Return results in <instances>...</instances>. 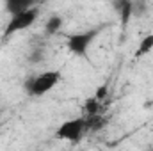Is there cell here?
Returning <instances> with one entry per match:
<instances>
[{"instance_id": "4fadbf2b", "label": "cell", "mask_w": 153, "mask_h": 151, "mask_svg": "<svg viewBox=\"0 0 153 151\" xmlns=\"http://www.w3.org/2000/svg\"><path fill=\"white\" fill-rule=\"evenodd\" d=\"M43 52L41 50H34V52H30V55H29V62H34V64H38L43 61Z\"/></svg>"}, {"instance_id": "7a4b0ae2", "label": "cell", "mask_w": 153, "mask_h": 151, "mask_svg": "<svg viewBox=\"0 0 153 151\" xmlns=\"http://www.w3.org/2000/svg\"><path fill=\"white\" fill-rule=\"evenodd\" d=\"M38 16H39L38 5H34V7H30V9L23 11V13L13 14V16H11V20H9V23H7V27H5V30H4V41H5V39H9L13 34L20 32V30L29 29V27L38 20Z\"/></svg>"}, {"instance_id": "8992f818", "label": "cell", "mask_w": 153, "mask_h": 151, "mask_svg": "<svg viewBox=\"0 0 153 151\" xmlns=\"http://www.w3.org/2000/svg\"><path fill=\"white\" fill-rule=\"evenodd\" d=\"M34 5H36L34 0H4V7L11 16L18 14V13H23V11H27Z\"/></svg>"}, {"instance_id": "9c48e42d", "label": "cell", "mask_w": 153, "mask_h": 151, "mask_svg": "<svg viewBox=\"0 0 153 151\" xmlns=\"http://www.w3.org/2000/svg\"><path fill=\"white\" fill-rule=\"evenodd\" d=\"M61 27H62V18L61 16H52L45 25V32H46V36H53V34L59 32Z\"/></svg>"}, {"instance_id": "8fae6325", "label": "cell", "mask_w": 153, "mask_h": 151, "mask_svg": "<svg viewBox=\"0 0 153 151\" xmlns=\"http://www.w3.org/2000/svg\"><path fill=\"white\" fill-rule=\"evenodd\" d=\"M100 101L93 96V98H89V100H85V103H84V110L87 115H91V114H98L100 112Z\"/></svg>"}, {"instance_id": "7c38bea8", "label": "cell", "mask_w": 153, "mask_h": 151, "mask_svg": "<svg viewBox=\"0 0 153 151\" xmlns=\"http://www.w3.org/2000/svg\"><path fill=\"white\" fill-rule=\"evenodd\" d=\"M107 94H109V87L103 84V85H100L96 91H94V98L98 100V101H103L105 98H107Z\"/></svg>"}, {"instance_id": "277c9868", "label": "cell", "mask_w": 153, "mask_h": 151, "mask_svg": "<svg viewBox=\"0 0 153 151\" xmlns=\"http://www.w3.org/2000/svg\"><path fill=\"white\" fill-rule=\"evenodd\" d=\"M84 132H85V117H76V119H70V121L62 123L57 128L55 137L70 141V142H78L82 139Z\"/></svg>"}, {"instance_id": "ba28073f", "label": "cell", "mask_w": 153, "mask_h": 151, "mask_svg": "<svg viewBox=\"0 0 153 151\" xmlns=\"http://www.w3.org/2000/svg\"><path fill=\"white\" fill-rule=\"evenodd\" d=\"M152 50H153V34H148V36H144V38L141 39V43H139L137 52L134 53V57H135V59H141V57H144L146 53H150Z\"/></svg>"}, {"instance_id": "5bb4252c", "label": "cell", "mask_w": 153, "mask_h": 151, "mask_svg": "<svg viewBox=\"0 0 153 151\" xmlns=\"http://www.w3.org/2000/svg\"><path fill=\"white\" fill-rule=\"evenodd\" d=\"M34 2H36V5H38V4H41V2H45V0H34Z\"/></svg>"}, {"instance_id": "30bf717a", "label": "cell", "mask_w": 153, "mask_h": 151, "mask_svg": "<svg viewBox=\"0 0 153 151\" xmlns=\"http://www.w3.org/2000/svg\"><path fill=\"white\" fill-rule=\"evenodd\" d=\"M146 2L144 0H132V16L134 18H141V16H144V13H146Z\"/></svg>"}, {"instance_id": "6da1fadb", "label": "cell", "mask_w": 153, "mask_h": 151, "mask_svg": "<svg viewBox=\"0 0 153 151\" xmlns=\"http://www.w3.org/2000/svg\"><path fill=\"white\" fill-rule=\"evenodd\" d=\"M61 78H62V75H61V71H57V70L45 71V73H41V75H38V76L27 78V80H25V91H27L29 96H43L45 93L52 91V89L59 84Z\"/></svg>"}, {"instance_id": "3957f363", "label": "cell", "mask_w": 153, "mask_h": 151, "mask_svg": "<svg viewBox=\"0 0 153 151\" xmlns=\"http://www.w3.org/2000/svg\"><path fill=\"white\" fill-rule=\"evenodd\" d=\"M100 29H93V30H85L82 34H73L68 38V50L76 55V57H85L87 48L93 44V41L98 38Z\"/></svg>"}, {"instance_id": "5b68a950", "label": "cell", "mask_w": 153, "mask_h": 151, "mask_svg": "<svg viewBox=\"0 0 153 151\" xmlns=\"http://www.w3.org/2000/svg\"><path fill=\"white\" fill-rule=\"evenodd\" d=\"M111 5H112L114 13L119 16L121 25L126 27L132 18V0H111Z\"/></svg>"}, {"instance_id": "52a82bcc", "label": "cell", "mask_w": 153, "mask_h": 151, "mask_svg": "<svg viewBox=\"0 0 153 151\" xmlns=\"http://www.w3.org/2000/svg\"><path fill=\"white\" fill-rule=\"evenodd\" d=\"M107 124V119L100 114H91L85 117V130L87 132H100Z\"/></svg>"}]
</instances>
